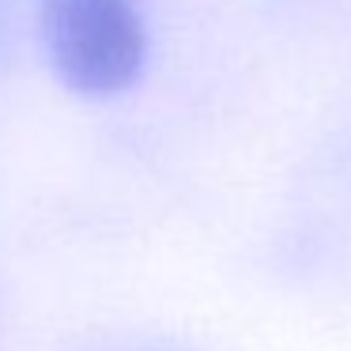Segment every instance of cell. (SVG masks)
<instances>
[{
    "instance_id": "cell-1",
    "label": "cell",
    "mask_w": 351,
    "mask_h": 351,
    "mask_svg": "<svg viewBox=\"0 0 351 351\" xmlns=\"http://www.w3.org/2000/svg\"><path fill=\"white\" fill-rule=\"evenodd\" d=\"M38 27L57 80L84 99H114L144 72L140 0H42Z\"/></svg>"
}]
</instances>
